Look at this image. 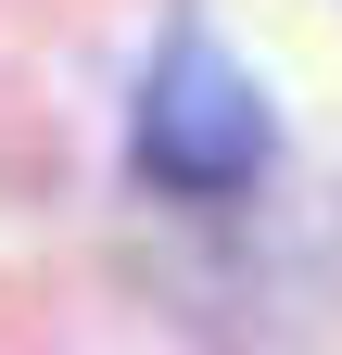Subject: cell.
Wrapping results in <instances>:
<instances>
[{
	"mask_svg": "<svg viewBox=\"0 0 342 355\" xmlns=\"http://www.w3.org/2000/svg\"><path fill=\"white\" fill-rule=\"evenodd\" d=\"M253 165H267L253 76L216 38H178V51L152 64V89H140V178L178 191V203H216V191H253Z\"/></svg>",
	"mask_w": 342,
	"mask_h": 355,
	"instance_id": "obj_1",
	"label": "cell"
}]
</instances>
